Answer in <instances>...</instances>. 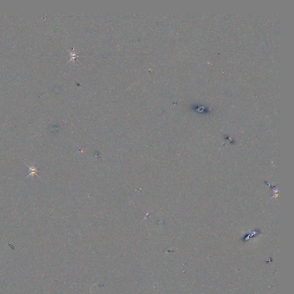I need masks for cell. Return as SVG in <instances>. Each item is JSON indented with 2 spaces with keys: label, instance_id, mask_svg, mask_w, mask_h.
<instances>
[{
  "label": "cell",
  "instance_id": "cell-1",
  "mask_svg": "<svg viewBox=\"0 0 294 294\" xmlns=\"http://www.w3.org/2000/svg\"><path fill=\"white\" fill-rule=\"evenodd\" d=\"M25 164L27 166V167L28 168V170H29V174L27 176L26 179L28 178L29 176H31L32 178H34L35 176H37V177H39L37 173H38L39 171H38V170L37 169V168L35 166H34V165L32 166H29L27 163H25Z\"/></svg>",
  "mask_w": 294,
  "mask_h": 294
}]
</instances>
